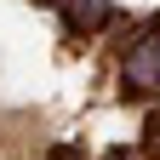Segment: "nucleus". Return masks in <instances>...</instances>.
Masks as SVG:
<instances>
[{"instance_id":"1","label":"nucleus","mask_w":160,"mask_h":160,"mask_svg":"<svg viewBox=\"0 0 160 160\" xmlns=\"http://www.w3.org/2000/svg\"><path fill=\"white\" fill-rule=\"evenodd\" d=\"M149 86H160V17L149 23L143 40H132V52H126V97H143Z\"/></svg>"},{"instance_id":"2","label":"nucleus","mask_w":160,"mask_h":160,"mask_svg":"<svg viewBox=\"0 0 160 160\" xmlns=\"http://www.w3.org/2000/svg\"><path fill=\"white\" fill-rule=\"evenodd\" d=\"M103 23H109V6H103V0H63V29L69 34L86 40V34H97Z\"/></svg>"}]
</instances>
